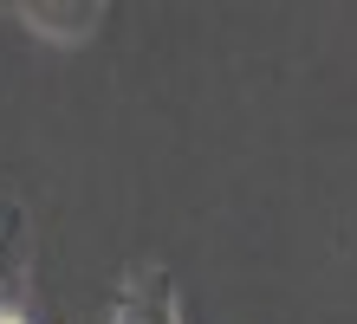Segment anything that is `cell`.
<instances>
[{
  "instance_id": "obj_4",
  "label": "cell",
  "mask_w": 357,
  "mask_h": 324,
  "mask_svg": "<svg viewBox=\"0 0 357 324\" xmlns=\"http://www.w3.org/2000/svg\"><path fill=\"white\" fill-rule=\"evenodd\" d=\"M7 208H13V194H0V214H7Z\"/></svg>"
},
{
  "instance_id": "obj_3",
  "label": "cell",
  "mask_w": 357,
  "mask_h": 324,
  "mask_svg": "<svg viewBox=\"0 0 357 324\" xmlns=\"http://www.w3.org/2000/svg\"><path fill=\"white\" fill-rule=\"evenodd\" d=\"M13 324H52V318H46V311H33V305H26V311H20Z\"/></svg>"
},
{
  "instance_id": "obj_1",
  "label": "cell",
  "mask_w": 357,
  "mask_h": 324,
  "mask_svg": "<svg viewBox=\"0 0 357 324\" xmlns=\"http://www.w3.org/2000/svg\"><path fill=\"white\" fill-rule=\"evenodd\" d=\"M111 324H182V286L169 266H137L111 298Z\"/></svg>"
},
{
  "instance_id": "obj_2",
  "label": "cell",
  "mask_w": 357,
  "mask_h": 324,
  "mask_svg": "<svg viewBox=\"0 0 357 324\" xmlns=\"http://www.w3.org/2000/svg\"><path fill=\"white\" fill-rule=\"evenodd\" d=\"M26 305H33V221L13 201L0 214V324H13Z\"/></svg>"
}]
</instances>
